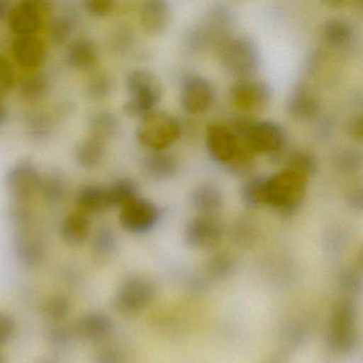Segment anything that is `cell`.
Instances as JSON below:
<instances>
[{
    "mask_svg": "<svg viewBox=\"0 0 363 363\" xmlns=\"http://www.w3.org/2000/svg\"><path fill=\"white\" fill-rule=\"evenodd\" d=\"M206 144L210 156L235 172H244L254 161L255 152L243 137L222 123H212L206 131Z\"/></svg>",
    "mask_w": 363,
    "mask_h": 363,
    "instance_id": "1",
    "label": "cell"
},
{
    "mask_svg": "<svg viewBox=\"0 0 363 363\" xmlns=\"http://www.w3.org/2000/svg\"><path fill=\"white\" fill-rule=\"evenodd\" d=\"M307 186V177L292 169H282L265 178V205L290 216L301 207Z\"/></svg>",
    "mask_w": 363,
    "mask_h": 363,
    "instance_id": "2",
    "label": "cell"
},
{
    "mask_svg": "<svg viewBox=\"0 0 363 363\" xmlns=\"http://www.w3.org/2000/svg\"><path fill=\"white\" fill-rule=\"evenodd\" d=\"M218 52L220 65L235 77L246 79L258 71L260 52L250 38L228 35L218 44Z\"/></svg>",
    "mask_w": 363,
    "mask_h": 363,
    "instance_id": "3",
    "label": "cell"
},
{
    "mask_svg": "<svg viewBox=\"0 0 363 363\" xmlns=\"http://www.w3.org/2000/svg\"><path fill=\"white\" fill-rule=\"evenodd\" d=\"M230 127L237 135L246 140L255 154L259 152L277 158L284 152L286 133L275 123L239 118H235Z\"/></svg>",
    "mask_w": 363,
    "mask_h": 363,
    "instance_id": "4",
    "label": "cell"
},
{
    "mask_svg": "<svg viewBox=\"0 0 363 363\" xmlns=\"http://www.w3.org/2000/svg\"><path fill=\"white\" fill-rule=\"evenodd\" d=\"M129 99L125 103L124 112L130 118H143L159 103L162 93L160 80L148 69H135L126 80Z\"/></svg>",
    "mask_w": 363,
    "mask_h": 363,
    "instance_id": "5",
    "label": "cell"
},
{
    "mask_svg": "<svg viewBox=\"0 0 363 363\" xmlns=\"http://www.w3.org/2000/svg\"><path fill=\"white\" fill-rule=\"evenodd\" d=\"M180 124L171 114L152 111L143 116L137 128V139L144 147L162 152L177 141Z\"/></svg>",
    "mask_w": 363,
    "mask_h": 363,
    "instance_id": "6",
    "label": "cell"
},
{
    "mask_svg": "<svg viewBox=\"0 0 363 363\" xmlns=\"http://www.w3.org/2000/svg\"><path fill=\"white\" fill-rule=\"evenodd\" d=\"M233 24V14L224 6L211 8L196 27L188 35V45L194 50H203L208 44L216 45L228 37Z\"/></svg>",
    "mask_w": 363,
    "mask_h": 363,
    "instance_id": "7",
    "label": "cell"
},
{
    "mask_svg": "<svg viewBox=\"0 0 363 363\" xmlns=\"http://www.w3.org/2000/svg\"><path fill=\"white\" fill-rule=\"evenodd\" d=\"M328 341L333 350L348 352L357 341L356 309L347 299L335 303L331 313L328 329Z\"/></svg>",
    "mask_w": 363,
    "mask_h": 363,
    "instance_id": "8",
    "label": "cell"
},
{
    "mask_svg": "<svg viewBox=\"0 0 363 363\" xmlns=\"http://www.w3.org/2000/svg\"><path fill=\"white\" fill-rule=\"evenodd\" d=\"M156 296V288L150 280L133 277L126 280L116 292L114 306L125 314H135L145 309Z\"/></svg>",
    "mask_w": 363,
    "mask_h": 363,
    "instance_id": "9",
    "label": "cell"
},
{
    "mask_svg": "<svg viewBox=\"0 0 363 363\" xmlns=\"http://www.w3.org/2000/svg\"><path fill=\"white\" fill-rule=\"evenodd\" d=\"M271 99V86L262 80L240 79L230 89L231 101L242 111H261L269 106Z\"/></svg>",
    "mask_w": 363,
    "mask_h": 363,
    "instance_id": "10",
    "label": "cell"
},
{
    "mask_svg": "<svg viewBox=\"0 0 363 363\" xmlns=\"http://www.w3.org/2000/svg\"><path fill=\"white\" fill-rule=\"evenodd\" d=\"M159 216L158 207L154 203L138 196L121 208L120 223L128 233L143 235L156 226Z\"/></svg>",
    "mask_w": 363,
    "mask_h": 363,
    "instance_id": "11",
    "label": "cell"
},
{
    "mask_svg": "<svg viewBox=\"0 0 363 363\" xmlns=\"http://www.w3.org/2000/svg\"><path fill=\"white\" fill-rule=\"evenodd\" d=\"M41 178L37 167L33 163L22 161L16 163L8 172L6 186L14 199L26 201L39 192Z\"/></svg>",
    "mask_w": 363,
    "mask_h": 363,
    "instance_id": "12",
    "label": "cell"
},
{
    "mask_svg": "<svg viewBox=\"0 0 363 363\" xmlns=\"http://www.w3.org/2000/svg\"><path fill=\"white\" fill-rule=\"evenodd\" d=\"M214 99V89L203 76L189 75L182 80L180 104L182 109L190 114L205 112Z\"/></svg>",
    "mask_w": 363,
    "mask_h": 363,
    "instance_id": "13",
    "label": "cell"
},
{
    "mask_svg": "<svg viewBox=\"0 0 363 363\" xmlns=\"http://www.w3.org/2000/svg\"><path fill=\"white\" fill-rule=\"evenodd\" d=\"M43 4L25 0L14 6L8 16L10 29L18 37L33 35L40 30L43 23Z\"/></svg>",
    "mask_w": 363,
    "mask_h": 363,
    "instance_id": "14",
    "label": "cell"
},
{
    "mask_svg": "<svg viewBox=\"0 0 363 363\" xmlns=\"http://www.w3.org/2000/svg\"><path fill=\"white\" fill-rule=\"evenodd\" d=\"M222 233V225L214 216H199L186 225L184 241L191 247H210L220 241Z\"/></svg>",
    "mask_w": 363,
    "mask_h": 363,
    "instance_id": "15",
    "label": "cell"
},
{
    "mask_svg": "<svg viewBox=\"0 0 363 363\" xmlns=\"http://www.w3.org/2000/svg\"><path fill=\"white\" fill-rule=\"evenodd\" d=\"M113 329V323L103 312H89L76 320L74 333L80 339L92 343L105 341Z\"/></svg>",
    "mask_w": 363,
    "mask_h": 363,
    "instance_id": "16",
    "label": "cell"
},
{
    "mask_svg": "<svg viewBox=\"0 0 363 363\" xmlns=\"http://www.w3.org/2000/svg\"><path fill=\"white\" fill-rule=\"evenodd\" d=\"M12 55L18 65L24 69H38L45 60V44L35 35H21L12 43Z\"/></svg>",
    "mask_w": 363,
    "mask_h": 363,
    "instance_id": "17",
    "label": "cell"
},
{
    "mask_svg": "<svg viewBox=\"0 0 363 363\" xmlns=\"http://www.w3.org/2000/svg\"><path fill=\"white\" fill-rule=\"evenodd\" d=\"M286 110L297 120H313L320 112V103L307 86L298 84L289 96Z\"/></svg>",
    "mask_w": 363,
    "mask_h": 363,
    "instance_id": "18",
    "label": "cell"
},
{
    "mask_svg": "<svg viewBox=\"0 0 363 363\" xmlns=\"http://www.w3.org/2000/svg\"><path fill=\"white\" fill-rule=\"evenodd\" d=\"M141 167L146 177L156 182H165L175 177L180 167L177 159L171 154L155 152L142 160Z\"/></svg>",
    "mask_w": 363,
    "mask_h": 363,
    "instance_id": "19",
    "label": "cell"
},
{
    "mask_svg": "<svg viewBox=\"0 0 363 363\" xmlns=\"http://www.w3.org/2000/svg\"><path fill=\"white\" fill-rule=\"evenodd\" d=\"M65 60L73 69H91L99 60L96 44L89 38L82 37L73 40L67 46Z\"/></svg>",
    "mask_w": 363,
    "mask_h": 363,
    "instance_id": "20",
    "label": "cell"
},
{
    "mask_svg": "<svg viewBox=\"0 0 363 363\" xmlns=\"http://www.w3.org/2000/svg\"><path fill=\"white\" fill-rule=\"evenodd\" d=\"M141 24L150 35H160L169 27L171 8L162 0H150L142 6Z\"/></svg>",
    "mask_w": 363,
    "mask_h": 363,
    "instance_id": "21",
    "label": "cell"
},
{
    "mask_svg": "<svg viewBox=\"0 0 363 363\" xmlns=\"http://www.w3.org/2000/svg\"><path fill=\"white\" fill-rule=\"evenodd\" d=\"M193 207L203 216H214L222 209L224 199L220 188L211 182L201 184L191 195Z\"/></svg>",
    "mask_w": 363,
    "mask_h": 363,
    "instance_id": "22",
    "label": "cell"
},
{
    "mask_svg": "<svg viewBox=\"0 0 363 363\" xmlns=\"http://www.w3.org/2000/svg\"><path fill=\"white\" fill-rule=\"evenodd\" d=\"M91 227V220L86 214L75 212L62 220L60 235L63 241L69 245H82L90 237Z\"/></svg>",
    "mask_w": 363,
    "mask_h": 363,
    "instance_id": "23",
    "label": "cell"
},
{
    "mask_svg": "<svg viewBox=\"0 0 363 363\" xmlns=\"http://www.w3.org/2000/svg\"><path fill=\"white\" fill-rule=\"evenodd\" d=\"M76 205L84 214H99L108 211L111 208L108 189L93 184L84 186L77 193Z\"/></svg>",
    "mask_w": 363,
    "mask_h": 363,
    "instance_id": "24",
    "label": "cell"
},
{
    "mask_svg": "<svg viewBox=\"0 0 363 363\" xmlns=\"http://www.w3.org/2000/svg\"><path fill=\"white\" fill-rule=\"evenodd\" d=\"M77 14L71 6L60 9L56 16L50 21L48 35L50 41L56 45L67 43L75 31Z\"/></svg>",
    "mask_w": 363,
    "mask_h": 363,
    "instance_id": "25",
    "label": "cell"
},
{
    "mask_svg": "<svg viewBox=\"0 0 363 363\" xmlns=\"http://www.w3.org/2000/svg\"><path fill=\"white\" fill-rule=\"evenodd\" d=\"M89 127L93 138L106 142L118 135L121 122L113 112L101 110L91 116Z\"/></svg>",
    "mask_w": 363,
    "mask_h": 363,
    "instance_id": "26",
    "label": "cell"
},
{
    "mask_svg": "<svg viewBox=\"0 0 363 363\" xmlns=\"http://www.w3.org/2000/svg\"><path fill=\"white\" fill-rule=\"evenodd\" d=\"M352 25L345 18H329L323 27V37L325 42L331 48H343L352 41Z\"/></svg>",
    "mask_w": 363,
    "mask_h": 363,
    "instance_id": "27",
    "label": "cell"
},
{
    "mask_svg": "<svg viewBox=\"0 0 363 363\" xmlns=\"http://www.w3.org/2000/svg\"><path fill=\"white\" fill-rule=\"evenodd\" d=\"M105 155V142L91 137L78 144L76 147V162L82 169H94L103 161Z\"/></svg>",
    "mask_w": 363,
    "mask_h": 363,
    "instance_id": "28",
    "label": "cell"
},
{
    "mask_svg": "<svg viewBox=\"0 0 363 363\" xmlns=\"http://www.w3.org/2000/svg\"><path fill=\"white\" fill-rule=\"evenodd\" d=\"M18 258L26 267H35L43 261L44 247L35 235L24 233L16 243Z\"/></svg>",
    "mask_w": 363,
    "mask_h": 363,
    "instance_id": "29",
    "label": "cell"
},
{
    "mask_svg": "<svg viewBox=\"0 0 363 363\" xmlns=\"http://www.w3.org/2000/svg\"><path fill=\"white\" fill-rule=\"evenodd\" d=\"M50 88V80L45 74L35 72L25 76L18 86L21 99L27 103H35L43 99Z\"/></svg>",
    "mask_w": 363,
    "mask_h": 363,
    "instance_id": "30",
    "label": "cell"
},
{
    "mask_svg": "<svg viewBox=\"0 0 363 363\" xmlns=\"http://www.w3.org/2000/svg\"><path fill=\"white\" fill-rule=\"evenodd\" d=\"M39 192L48 203H59L67 192V179L62 172L52 169L42 177Z\"/></svg>",
    "mask_w": 363,
    "mask_h": 363,
    "instance_id": "31",
    "label": "cell"
},
{
    "mask_svg": "<svg viewBox=\"0 0 363 363\" xmlns=\"http://www.w3.org/2000/svg\"><path fill=\"white\" fill-rule=\"evenodd\" d=\"M110 205L112 207L123 208L138 197V186L133 180L120 179L108 189Z\"/></svg>",
    "mask_w": 363,
    "mask_h": 363,
    "instance_id": "32",
    "label": "cell"
},
{
    "mask_svg": "<svg viewBox=\"0 0 363 363\" xmlns=\"http://www.w3.org/2000/svg\"><path fill=\"white\" fill-rule=\"evenodd\" d=\"M241 199L248 208H258L265 205V178L252 177L241 186Z\"/></svg>",
    "mask_w": 363,
    "mask_h": 363,
    "instance_id": "33",
    "label": "cell"
},
{
    "mask_svg": "<svg viewBox=\"0 0 363 363\" xmlns=\"http://www.w3.org/2000/svg\"><path fill=\"white\" fill-rule=\"evenodd\" d=\"M286 169H292L309 178L318 171V163L312 152L308 150H296L289 157Z\"/></svg>",
    "mask_w": 363,
    "mask_h": 363,
    "instance_id": "34",
    "label": "cell"
},
{
    "mask_svg": "<svg viewBox=\"0 0 363 363\" xmlns=\"http://www.w3.org/2000/svg\"><path fill=\"white\" fill-rule=\"evenodd\" d=\"M72 303L63 295H55L46 299L43 306L44 315L55 323L62 322L71 313Z\"/></svg>",
    "mask_w": 363,
    "mask_h": 363,
    "instance_id": "35",
    "label": "cell"
},
{
    "mask_svg": "<svg viewBox=\"0 0 363 363\" xmlns=\"http://www.w3.org/2000/svg\"><path fill=\"white\" fill-rule=\"evenodd\" d=\"M113 89V80L105 72L95 73L86 84V94L93 99H103L110 95Z\"/></svg>",
    "mask_w": 363,
    "mask_h": 363,
    "instance_id": "36",
    "label": "cell"
},
{
    "mask_svg": "<svg viewBox=\"0 0 363 363\" xmlns=\"http://www.w3.org/2000/svg\"><path fill=\"white\" fill-rule=\"evenodd\" d=\"M116 247V238L111 229L104 227L99 229L93 239V250L99 256H108Z\"/></svg>",
    "mask_w": 363,
    "mask_h": 363,
    "instance_id": "37",
    "label": "cell"
},
{
    "mask_svg": "<svg viewBox=\"0 0 363 363\" xmlns=\"http://www.w3.org/2000/svg\"><path fill=\"white\" fill-rule=\"evenodd\" d=\"M362 157L354 150H344L337 155L335 163L337 169L344 173H354L361 167Z\"/></svg>",
    "mask_w": 363,
    "mask_h": 363,
    "instance_id": "38",
    "label": "cell"
},
{
    "mask_svg": "<svg viewBox=\"0 0 363 363\" xmlns=\"http://www.w3.org/2000/svg\"><path fill=\"white\" fill-rule=\"evenodd\" d=\"M16 333V320L11 314L0 311V346L9 343Z\"/></svg>",
    "mask_w": 363,
    "mask_h": 363,
    "instance_id": "39",
    "label": "cell"
},
{
    "mask_svg": "<svg viewBox=\"0 0 363 363\" xmlns=\"http://www.w3.org/2000/svg\"><path fill=\"white\" fill-rule=\"evenodd\" d=\"M16 84V72L11 63L0 57V94L11 90Z\"/></svg>",
    "mask_w": 363,
    "mask_h": 363,
    "instance_id": "40",
    "label": "cell"
},
{
    "mask_svg": "<svg viewBox=\"0 0 363 363\" xmlns=\"http://www.w3.org/2000/svg\"><path fill=\"white\" fill-rule=\"evenodd\" d=\"M52 128V123L48 116L37 114L29 118V130L35 138L48 137Z\"/></svg>",
    "mask_w": 363,
    "mask_h": 363,
    "instance_id": "41",
    "label": "cell"
},
{
    "mask_svg": "<svg viewBox=\"0 0 363 363\" xmlns=\"http://www.w3.org/2000/svg\"><path fill=\"white\" fill-rule=\"evenodd\" d=\"M95 363H125L124 354L118 348L105 346L95 354Z\"/></svg>",
    "mask_w": 363,
    "mask_h": 363,
    "instance_id": "42",
    "label": "cell"
},
{
    "mask_svg": "<svg viewBox=\"0 0 363 363\" xmlns=\"http://www.w3.org/2000/svg\"><path fill=\"white\" fill-rule=\"evenodd\" d=\"M84 9L93 16H105L113 10L114 4L106 0H88L84 3Z\"/></svg>",
    "mask_w": 363,
    "mask_h": 363,
    "instance_id": "43",
    "label": "cell"
},
{
    "mask_svg": "<svg viewBox=\"0 0 363 363\" xmlns=\"http://www.w3.org/2000/svg\"><path fill=\"white\" fill-rule=\"evenodd\" d=\"M209 269L216 277L228 275L233 269V262L228 257L216 256L210 261Z\"/></svg>",
    "mask_w": 363,
    "mask_h": 363,
    "instance_id": "44",
    "label": "cell"
},
{
    "mask_svg": "<svg viewBox=\"0 0 363 363\" xmlns=\"http://www.w3.org/2000/svg\"><path fill=\"white\" fill-rule=\"evenodd\" d=\"M48 339L54 345H67L71 340V333L67 330V327L62 326V325H57V326L50 329V333H48Z\"/></svg>",
    "mask_w": 363,
    "mask_h": 363,
    "instance_id": "45",
    "label": "cell"
},
{
    "mask_svg": "<svg viewBox=\"0 0 363 363\" xmlns=\"http://www.w3.org/2000/svg\"><path fill=\"white\" fill-rule=\"evenodd\" d=\"M348 203L354 210L361 211V209H362V191H361L360 186L350 191V194H348Z\"/></svg>",
    "mask_w": 363,
    "mask_h": 363,
    "instance_id": "46",
    "label": "cell"
},
{
    "mask_svg": "<svg viewBox=\"0 0 363 363\" xmlns=\"http://www.w3.org/2000/svg\"><path fill=\"white\" fill-rule=\"evenodd\" d=\"M348 131H350V135L357 141L362 140V118L361 116L354 118L350 122V126H348Z\"/></svg>",
    "mask_w": 363,
    "mask_h": 363,
    "instance_id": "47",
    "label": "cell"
},
{
    "mask_svg": "<svg viewBox=\"0 0 363 363\" xmlns=\"http://www.w3.org/2000/svg\"><path fill=\"white\" fill-rule=\"evenodd\" d=\"M343 286L347 289H352V290L360 284L354 273L345 274V275L343 276Z\"/></svg>",
    "mask_w": 363,
    "mask_h": 363,
    "instance_id": "48",
    "label": "cell"
},
{
    "mask_svg": "<svg viewBox=\"0 0 363 363\" xmlns=\"http://www.w3.org/2000/svg\"><path fill=\"white\" fill-rule=\"evenodd\" d=\"M11 4L7 0H0V21L5 20L11 11Z\"/></svg>",
    "mask_w": 363,
    "mask_h": 363,
    "instance_id": "49",
    "label": "cell"
},
{
    "mask_svg": "<svg viewBox=\"0 0 363 363\" xmlns=\"http://www.w3.org/2000/svg\"><path fill=\"white\" fill-rule=\"evenodd\" d=\"M7 107H6L5 101H4V95L0 94V126H3L5 121L7 120Z\"/></svg>",
    "mask_w": 363,
    "mask_h": 363,
    "instance_id": "50",
    "label": "cell"
},
{
    "mask_svg": "<svg viewBox=\"0 0 363 363\" xmlns=\"http://www.w3.org/2000/svg\"><path fill=\"white\" fill-rule=\"evenodd\" d=\"M5 356H4L3 352L0 350V363H5Z\"/></svg>",
    "mask_w": 363,
    "mask_h": 363,
    "instance_id": "51",
    "label": "cell"
}]
</instances>
